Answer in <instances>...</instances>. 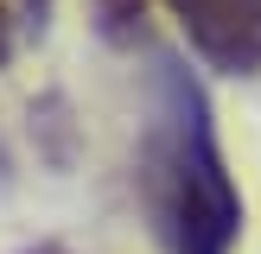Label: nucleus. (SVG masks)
I'll return each mask as SVG.
<instances>
[{"mask_svg": "<svg viewBox=\"0 0 261 254\" xmlns=\"http://www.w3.org/2000/svg\"><path fill=\"white\" fill-rule=\"evenodd\" d=\"M140 210L166 254H229L242 235V190L211 127V96L178 57L153 64V108L134 159Z\"/></svg>", "mask_w": 261, "mask_h": 254, "instance_id": "1", "label": "nucleus"}, {"mask_svg": "<svg viewBox=\"0 0 261 254\" xmlns=\"http://www.w3.org/2000/svg\"><path fill=\"white\" fill-rule=\"evenodd\" d=\"M185 45L223 76H261V0H166Z\"/></svg>", "mask_w": 261, "mask_h": 254, "instance_id": "2", "label": "nucleus"}, {"mask_svg": "<svg viewBox=\"0 0 261 254\" xmlns=\"http://www.w3.org/2000/svg\"><path fill=\"white\" fill-rule=\"evenodd\" d=\"M96 25L109 45H140L147 38V0H96Z\"/></svg>", "mask_w": 261, "mask_h": 254, "instance_id": "3", "label": "nucleus"}, {"mask_svg": "<svg viewBox=\"0 0 261 254\" xmlns=\"http://www.w3.org/2000/svg\"><path fill=\"white\" fill-rule=\"evenodd\" d=\"M7 57H13V7L0 0V64H7Z\"/></svg>", "mask_w": 261, "mask_h": 254, "instance_id": "4", "label": "nucleus"}, {"mask_svg": "<svg viewBox=\"0 0 261 254\" xmlns=\"http://www.w3.org/2000/svg\"><path fill=\"white\" fill-rule=\"evenodd\" d=\"M19 7H25V19H38V25H45V13H51V0H19Z\"/></svg>", "mask_w": 261, "mask_h": 254, "instance_id": "5", "label": "nucleus"}]
</instances>
